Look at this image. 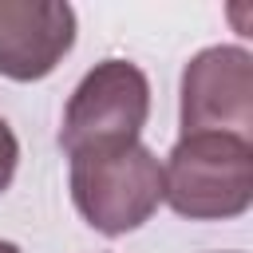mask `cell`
Returning <instances> with one entry per match:
<instances>
[{"instance_id":"cell-2","label":"cell","mask_w":253,"mask_h":253,"mask_svg":"<svg viewBox=\"0 0 253 253\" xmlns=\"http://www.w3.org/2000/svg\"><path fill=\"white\" fill-rule=\"evenodd\" d=\"M67 182L83 221L107 237L138 229L162 206V162L142 142L71 154Z\"/></svg>"},{"instance_id":"cell-5","label":"cell","mask_w":253,"mask_h":253,"mask_svg":"<svg viewBox=\"0 0 253 253\" xmlns=\"http://www.w3.org/2000/svg\"><path fill=\"white\" fill-rule=\"evenodd\" d=\"M75 47V8L63 0H0V75L47 79Z\"/></svg>"},{"instance_id":"cell-6","label":"cell","mask_w":253,"mask_h":253,"mask_svg":"<svg viewBox=\"0 0 253 253\" xmlns=\"http://www.w3.org/2000/svg\"><path fill=\"white\" fill-rule=\"evenodd\" d=\"M16 162H20V142H16L12 126L0 119V194L12 186V178H16Z\"/></svg>"},{"instance_id":"cell-7","label":"cell","mask_w":253,"mask_h":253,"mask_svg":"<svg viewBox=\"0 0 253 253\" xmlns=\"http://www.w3.org/2000/svg\"><path fill=\"white\" fill-rule=\"evenodd\" d=\"M0 253H20V245H12V241H0Z\"/></svg>"},{"instance_id":"cell-3","label":"cell","mask_w":253,"mask_h":253,"mask_svg":"<svg viewBox=\"0 0 253 253\" xmlns=\"http://www.w3.org/2000/svg\"><path fill=\"white\" fill-rule=\"evenodd\" d=\"M146 115H150V83L142 67L130 59H103L71 91L63 107L59 146L71 158L83 150L138 142Z\"/></svg>"},{"instance_id":"cell-1","label":"cell","mask_w":253,"mask_h":253,"mask_svg":"<svg viewBox=\"0 0 253 253\" xmlns=\"http://www.w3.org/2000/svg\"><path fill=\"white\" fill-rule=\"evenodd\" d=\"M162 202L190 221H229L253 202V142L237 134H182L162 166Z\"/></svg>"},{"instance_id":"cell-4","label":"cell","mask_w":253,"mask_h":253,"mask_svg":"<svg viewBox=\"0 0 253 253\" xmlns=\"http://www.w3.org/2000/svg\"><path fill=\"white\" fill-rule=\"evenodd\" d=\"M182 134L253 142V55L237 43L198 51L182 71Z\"/></svg>"}]
</instances>
